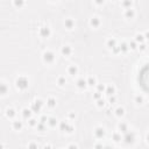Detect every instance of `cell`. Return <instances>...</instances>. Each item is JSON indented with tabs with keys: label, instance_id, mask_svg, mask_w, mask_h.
<instances>
[{
	"label": "cell",
	"instance_id": "1",
	"mask_svg": "<svg viewBox=\"0 0 149 149\" xmlns=\"http://www.w3.org/2000/svg\"><path fill=\"white\" fill-rule=\"evenodd\" d=\"M139 83L146 92H149V64L141 69L139 73Z\"/></svg>",
	"mask_w": 149,
	"mask_h": 149
}]
</instances>
